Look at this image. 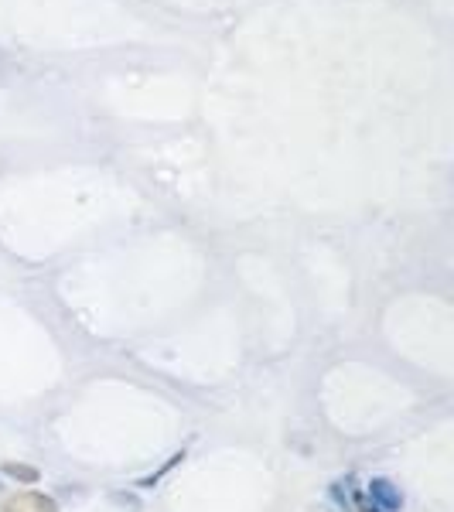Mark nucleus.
<instances>
[{
  "label": "nucleus",
  "mask_w": 454,
  "mask_h": 512,
  "mask_svg": "<svg viewBox=\"0 0 454 512\" xmlns=\"http://www.w3.org/2000/svg\"><path fill=\"white\" fill-rule=\"evenodd\" d=\"M366 499L373 502L376 512H400L403 509V492H400V485L390 482V478H369Z\"/></svg>",
  "instance_id": "nucleus-1"
},
{
  "label": "nucleus",
  "mask_w": 454,
  "mask_h": 512,
  "mask_svg": "<svg viewBox=\"0 0 454 512\" xmlns=\"http://www.w3.org/2000/svg\"><path fill=\"white\" fill-rule=\"evenodd\" d=\"M7 512H59V502L45 492H18L7 499Z\"/></svg>",
  "instance_id": "nucleus-2"
},
{
  "label": "nucleus",
  "mask_w": 454,
  "mask_h": 512,
  "mask_svg": "<svg viewBox=\"0 0 454 512\" xmlns=\"http://www.w3.org/2000/svg\"><path fill=\"white\" fill-rule=\"evenodd\" d=\"M0 475H7V478H14V482H21V485H35L41 472L35 465H24V461H4L0 465Z\"/></svg>",
  "instance_id": "nucleus-3"
},
{
  "label": "nucleus",
  "mask_w": 454,
  "mask_h": 512,
  "mask_svg": "<svg viewBox=\"0 0 454 512\" xmlns=\"http://www.w3.org/2000/svg\"><path fill=\"white\" fill-rule=\"evenodd\" d=\"M185 458H188V451H185V448L175 451V454H171V458L164 461V465L158 468V472H151V475H144V478H140V482H137V489H154V485H158L164 475H171V472H175V468H178Z\"/></svg>",
  "instance_id": "nucleus-4"
},
{
  "label": "nucleus",
  "mask_w": 454,
  "mask_h": 512,
  "mask_svg": "<svg viewBox=\"0 0 454 512\" xmlns=\"http://www.w3.org/2000/svg\"><path fill=\"white\" fill-rule=\"evenodd\" d=\"M0 512H7V509H4V506H0Z\"/></svg>",
  "instance_id": "nucleus-5"
}]
</instances>
